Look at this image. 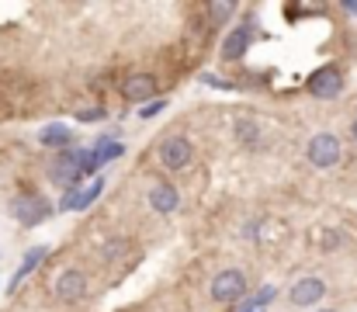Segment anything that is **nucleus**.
Segmentation results:
<instances>
[{
    "label": "nucleus",
    "mask_w": 357,
    "mask_h": 312,
    "mask_svg": "<svg viewBox=\"0 0 357 312\" xmlns=\"http://www.w3.org/2000/svg\"><path fill=\"white\" fill-rule=\"evenodd\" d=\"M351 135H354V142H357V118H354V125H351Z\"/></svg>",
    "instance_id": "5701e85b"
},
{
    "label": "nucleus",
    "mask_w": 357,
    "mask_h": 312,
    "mask_svg": "<svg viewBox=\"0 0 357 312\" xmlns=\"http://www.w3.org/2000/svg\"><path fill=\"white\" fill-rule=\"evenodd\" d=\"M38 142L49 146V149H70V146H73V132H70L66 125H45V128L38 132Z\"/></svg>",
    "instance_id": "f8f14e48"
},
{
    "label": "nucleus",
    "mask_w": 357,
    "mask_h": 312,
    "mask_svg": "<svg viewBox=\"0 0 357 312\" xmlns=\"http://www.w3.org/2000/svg\"><path fill=\"white\" fill-rule=\"evenodd\" d=\"M121 94L128 101H153L156 94V77L153 73H132L125 84H121Z\"/></svg>",
    "instance_id": "6e6552de"
},
{
    "label": "nucleus",
    "mask_w": 357,
    "mask_h": 312,
    "mask_svg": "<svg viewBox=\"0 0 357 312\" xmlns=\"http://www.w3.org/2000/svg\"><path fill=\"white\" fill-rule=\"evenodd\" d=\"M49 177H52L56 184H63V188H80L84 174H80V167H77V153H73V149H70V153H59L56 163H52V170H49Z\"/></svg>",
    "instance_id": "0eeeda50"
},
{
    "label": "nucleus",
    "mask_w": 357,
    "mask_h": 312,
    "mask_svg": "<svg viewBox=\"0 0 357 312\" xmlns=\"http://www.w3.org/2000/svg\"><path fill=\"white\" fill-rule=\"evenodd\" d=\"M191 142L184 139V135H167L163 142H160V163L167 167V170H184L188 163H191Z\"/></svg>",
    "instance_id": "7ed1b4c3"
},
{
    "label": "nucleus",
    "mask_w": 357,
    "mask_h": 312,
    "mask_svg": "<svg viewBox=\"0 0 357 312\" xmlns=\"http://www.w3.org/2000/svg\"><path fill=\"white\" fill-rule=\"evenodd\" d=\"M101 191H105V181H101V177H98V181H94V184H91V188H84V191H80V198H77V208H73V211H80V208L94 205V202H98V195H101Z\"/></svg>",
    "instance_id": "dca6fc26"
},
{
    "label": "nucleus",
    "mask_w": 357,
    "mask_h": 312,
    "mask_svg": "<svg viewBox=\"0 0 357 312\" xmlns=\"http://www.w3.org/2000/svg\"><path fill=\"white\" fill-rule=\"evenodd\" d=\"M337 243H340L337 232H323V250H337Z\"/></svg>",
    "instance_id": "412c9836"
},
{
    "label": "nucleus",
    "mask_w": 357,
    "mask_h": 312,
    "mask_svg": "<svg viewBox=\"0 0 357 312\" xmlns=\"http://www.w3.org/2000/svg\"><path fill=\"white\" fill-rule=\"evenodd\" d=\"M45 253H49L45 246H31V250L24 253V260H21V267H17V274L10 278V288H17V285H21V281H24V278H28V274H31V271H35V267H38L42 260H45Z\"/></svg>",
    "instance_id": "ddd939ff"
},
{
    "label": "nucleus",
    "mask_w": 357,
    "mask_h": 312,
    "mask_svg": "<svg viewBox=\"0 0 357 312\" xmlns=\"http://www.w3.org/2000/svg\"><path fill=\"white\" fill-rule=\"evenodd\" d=\"M10 211H14V218H17L21 225H38V222H45V218L52 215V205H49L42 195H17V198L10 202Z\"/></svg>",
    "instance_id": "f03ea898"
},
{
    "label": "nucleus",
    "mask_w": 357,
    "mask_h": 312,
    "mask_svg": "<svg viewBox=\"0 0 357 312\" xmlns=\"http://www.w3.org/2000/svg\"><path fill=\"white\" fill-rule=\"evenodd\" d=\"M121 153V142H112V139H101L98 146H94V156H98V163H108V160H119Z\"/></svg>",
    "instance_id": "2eb2a0df"
},
{
    "label": "nucleus",
    "mask_w": 357,
    "mask_h": 312,
    "mask_svg": "<svg viewBox=\"0 0 357 312\" xmlns=\"http://www.w3.org/2000/svg\"><path fill=\"white\" fill-rule=\"evenodd\" d=\"M177 205H181V195H177L174 184H156V188H149V208H153V211L170 215V211H177Z\"/></svg>",
    "instance_id": "9d476101"
},
{
    "label": "nucleus",
    "mask_w": 357,
    "mask_h": 312,
    "mask_svg": "<svg viewBox=\"0 0 357 312\" xmlns=\"http://www.w3.org/2000/svg\"><path fill=\"white\" fill-rule=\"evenodd\" d=\"M163 107H167V101L160 98V101H149L146 107H142V111H139V114H142V118H156V114H160Z\"/></svg>",
    "instance_id": "6ab92c4d"
},
{
    "label": "nucleus",
    "mask_w": 357,
    "mask_h": 312,
    "mask_svg": "<svg viewBox=\"0 0 357 312\" xmlns=\"http://www.w3.org/2000/svg\"><path fill=\"white\" fill-rule=\"evenodd\" d=\"M250 38H253L250 24H239L236 31H233V35L222 42V59H229V63H233V59H239V56L250 49Z\"/></svg>",
    "instance_id": "9b49d317"
},
{
    "label": "nucleus",
    "mask_w": 357,
    "mask_h": 312,
    "mask_svg": "<svg viewBox=\"0 0 357 312\" xmlns=\"http://www.w3.org/2000/svg\"><path fill=\"white\" fill-rule=\"evenodd\" d=\"M340 91H344V77H340L337 66H323V70H316V73L309 77V94L319 98V101H330V98H337Z\"/></svg>",
    "instance_id": "20e7f679"
},
{
    "label": "nucleus",
    "mask_w": 357,
    "mask_h": 312,
    "mask_svg": "<svg viewBox=\"0 0 357 312\" xmlns=\"http://www.w3.org/2000/svg\"><path fill=\"white\" fill-rule=\"evenodd\" d=\"M77 118H80V121H101V118H105V107H91V111H80Z\"/></svg>",
    "instance_id": "aec40b11"
},
{
    "label": "nucleus",
    "mask_w": 357,
    "mask_h": 312,
    "mask_svg": "<svg viewBox=\"0 0 357 312\" xmlns=\"http://www.w3.org/2000/svg\"><path fill=\"white\" fill-rule=\"evenodd\" d=\"M52 295L59 299V302H80L84 295H87V274L84 271H63L59 278H56V285H52Z\"/></svg>",
    "instance_id": "39448f33"
},
{
    "label": "nucleus",
    "mask_w": 357,
    "mask_h": 312,
    "mask_svg": "<svg viewBox=\"0 0 357 312\" xmlns=\"http://www.w3.org/2000/svg\"><path fill=\"white\" fill-rule=\"evenodd\" d=\"M323 295H326V285L319 278H302L291 288V302L295 306H316V302H323Z\"/></svg>",
    "instance_id": "1a4fd4ad"
},
{
    "label": "nucleus",
    "mask_w": 357,
    "mask_h": 312,
    "mask_svg": "<svg viewBox=\"0 0 357 312\" xmlns=\"http://www.w3.org/2000/svg\"><path fill=\"white\" fill-rule=\"evenodd\" d=\"M233 14H236V3H233V0H212V3H208L212 24H222V21H229Z\"/></svg>",
    "instance_id": "4468645a"
},
{
    "label": "nucleus",
    "mask_w": 357,
    "mask_h": 312,
    "mask_svg": "<svg viewBox=\"0 0 357 312\" xmlns=\"http://www.w3.org/2000/svg\"><path fill=\"white\" fill-rule=\"evenodd\" d=\"M344 7H347V10H351V14H357V0H347V3H344Z\"/></svg>",
    "instance_id": "4be33fe9"
},
{
    "label": "nucleus",
    "mask_w": 357,
    "mask_h": 312,
    "mask_svg": "<svg viewBox=\"0 0 357 312\" xmlns=\"http://www.w3.org/2000/svg\"><path fill=\"white\" fill-rule=\"evenodd\" d=\"M243 292H246V274L236 271V267L215 274V281H212V299H215V302H233Z\"/></svg>",
    "instance_id": "423d86ee"
},
{
    "label": "nucleus",
    "mask_w": 357,
    "mask_h": 312,
    "mask_svg": "<svg viewBox=\"0 0 357 312\" xmlns=\"http://www.w3.org/2000/svg\"><path fill=\"white\" fill-rule=\"evenodd\" d=\"M239 139H246L250 146H257V128H253V121H239Z\"/></svg>",
    "instance_id": "a211bd4d"
},
{
    "label": "nucleus",
    "mask_w": 357,
    "mask_h": 312,
    "mask_svg": "<svg viewBox=\"0 0 357 312\" xmlns=\"http://www.w3.org/2000/svg\"><path fill=\"white\" fill-rule=\"evenodd\" d=\"M309 163L312 167H319V170H330V167H337L340 163V139L333 135V132H319V135H312L309 139Z\"/></svg>",
    "instance_id": "f257e3e1"
},
{
    "label": "nucleus",
    "mask_w": 357,
    "mask_h": 312,
    "mask_svg": "<svg viewBox=\"0 0 357 312\" xmlns=\"http://www.w3.org/2000/svg\"><path fill=\"white\" fill-rule=\"evenodd\" d=\"M125 250H128V239H108L105 250H101V257H105V260H119Z\"/></svg>",
    "instance_id": "f3484780"
},
{
    "label": "nucleus",
    "mask_w": 357,
    "mask_h": 312,
    "mask_svg": "<svg viewBox=\"0 0 357 312\" xmlns=\"http://www.w3.org/2000/svg\"><path fill=\"white\" fill-rule=\"evenodd\" d=\"M323 312H333V309H323Z\"/></svg>",
    "instance_id": "b1692460"
}]
</instances>
